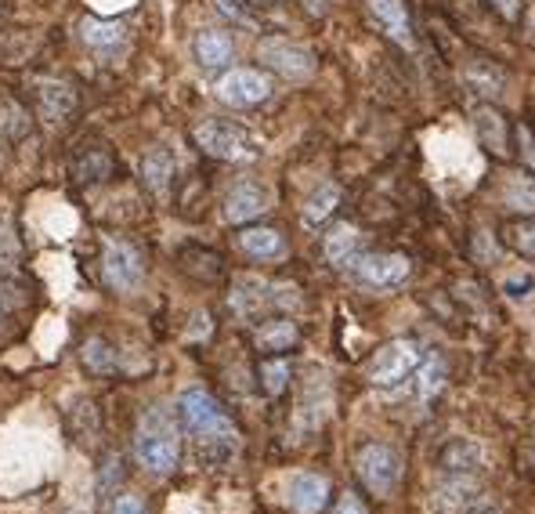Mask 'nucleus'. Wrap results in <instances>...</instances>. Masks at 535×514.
I'll list each match as a JSON object with an SVG mask.
<instances>
[{
	"mask_svg": "<svg viewBox=\"0 0 535 514\" xmlns=\"http://www.w3.org/2000/svg\"><path fill=\"white\" fill-rule=\"evenodd\" d=\"M134 457L152 475H174L181 464V431L167 406H149L134 431Z\"/></svg>",
	"mask_w": 535,
	"mask_h": 514,
	"instance_id": "obj_1",
	"label": "nucleus"
},
{
	"mask_svg": "<svg viewBox=\"0 0 535 514\" xmlns=\"http://www.w3.org/2000/svg\"><path fill=\"white\" fill-rule=\"evenodd\" d=\"M178 417L185 431L199 438V446L217 449V460H225L235 453V428L228 413L221 410V402L203 388H185L178 395Z\"/></svg>",
	"mask_w": 535,
	"mask_h": 514,
	"instance_id": "obj_2",
	"label": "nucleus"
},
{
	"mask_svg": "<svg viewBox=\"0 0 535 514\" xmlns=\"http://www.w3.org/2000/svg\"><path fill=\"white\" fill-rule=\"evenodd\" d=\"M423 355H427V348H423L420 341H409V337L387 341L384 348L369 359V381H373L376 388L398 391L402 384H409L416 377Z\"/></svg>",
	"mask_w": 535,
	"mask_h": 514,
	"instance_id": "obj_3",
	"label": "nucleus"
},
{
	"mask_svg": "<svg viewBox=\"0 0 535 514\" xmlns=\"http://www.w3.org/2000/svg\"><path fill=\"white\" fill-rule=\"evenodd\" d=\"M355 471L373 496H391L402 482V460L387 442H362L355 449Z\"/></svg>",
	"mask_w": 535,
	"mask_h": 514,
	"instance_id": "obj_4",
	"label": "nucleus"
},
{
	"mask_svg": "<svg viewBox=\"0 0 535 514\" xmlns=\"http://www.w3.org/2000/svg\"><path fill=\"white\" fill-rule=\"evenodd\" d=\"M196 142L207 156L228 163L257 160V153H261L257 142L250 138V131H243L239 124H228V120H203L196 127Z\"/></svg>",
	"mask_w": 535,
	"mask_h": 514,
	"instance_id": "obj_5",
	"label": "nucleus"
},
{
	"mask_svg": "<svg viewBox=\"0 0 535 514\" xmlns=\"http://www.w3.org/2000/svg\"><path fill=\"white\" fill-rule=\"evenodd\" d=\"M102 276L116 294H134L145 279V261H141L138 247H131L127 239H105Z\"/></svg>",
	"mask_w": 535,
	"mask_h": 514,
	"instance_id": "obj_6",
	"label": "nucleus"
},
{
	"mask_svg": "<svg viewBox=\"0 0 535 514\" xmlns=\"http://www.w3.org/2000/svg\"><path fill=\"white\" fill-rule=\"evenodd\" d=\"M257 58H261L264 66L279 73L286 80H308L315 73V55H311L304 44L297 40H286V37H264L257 44Z\"/></svg>",
	"mask_w": 535,
	"mask_h": 514,
	"instance_id": "obj_7",
	"label": "nucleus"
},
{
	"mask_svg": "<svg viewBox=\"0 0 535 514\" xmlns=\"http://www.w3.org/2000/svg\"><path fill=\"white\" fill-rule=\"evenodd\" d=\"M217 98L232 109H254V105L272 98V77L261 69H228L217 80Z\"/></svg>",
	"mask_w": 535,
	"mask_h": 514,
	"instance_id": "obj_8",
	"label": "nucleus"
},
{
	"mask_svg": "<svg viewBox=\"0 0 535 514\" xmlns=\"http://www.w3.org/2000/svg\"><path fill=\"white\" fill-rule=\"evenodd\" d=\"M351 272H355V279L366 286V290H391V286L409 279V257L373 250V254H358Z\"/></svg>",
	"mask_w": 535,
	"mask_h": 514,
	"instance_id": "obj_9",
	"label": "nucleus"
},
{
	"mask_svg": "<svg viewBox=\"0 0 535 514\" xmlns=\"http://www.w3.org/2000/svg\"><path fill=\"white\" fill-rule=\"evenodd\" d=\"M460 80L478 102H489V105L503 102V98H507V87H510L507 73H503L492 58H470V62H463Z\"/></svg>",
	"mask_w": 535,
	"mask_h": 514,
	"instance_id": "obj_10",
	"label": "nucleus"
},
{
	"mask_svg": "<svg viewBox=\"0 0 535 514\" xmlns=\"http://www.w3.org/2000/svg\"><path fill=\"white\" fill-rule=\"evenodd\" d=\"M481 500L478 475H442L431 493L434 514H467Z\"/></svg>",
	"mask_w": 535,
	"mask_h": 514,
	"instance_id": "obj_11",
	"label": "nucleus"
},
{
	"mask_svg": "<svg viewBox=\"0 0 535 514\" xmlns=\"http://www.w3.org/2000/svg\"><path fill=\"white\" fill-rule=\"evenodd\" d=\"M264 210H268V192L257 181L239 178L225 192V221H232V225H246V221L261 218Z\"/></svg>",
	"mask_w": 535,
	"mask_h": 514,
	"instance_id": "obj_12",
	"label": "nucleus"
},
{
	"mask_svg": "<svg viewBox=\"0 0 535 514\" xmlns=\"http://www.w3.org/2000/svg\"><path fill=\"white\" fill-rule=\"evenodd\" d=\"M485 464V449L478 438H449L438 449V471L442 475H478Z\"/></svg>",
	"mask_w": 535,
	"mask_h": 514,
	"instance_id": "obj_13",
	"label": "nucleus"
},
{
	"mask_svg": "<svg viewBox=\"0 0 535 514\" xmlns=\"http://www.w3.org/2000/svg\"><path fill=\"white\" fill-rule=\"evenodd\" d=\"M272 294H275V283H264V279H257V276H243V279H235L232 294H228V308H232L239 319H254L264 308H275Z\"/></svg>",
	"mask_w": 535,
	"mask_h": 514,
	"instance_id": "obj_14",
	"label": "nucleus"
},
{
	"mask_svg": "<svg viewBox=\"0 0 535 514\" xmlns=\"http://www.w3.org/2000/svg\"><path fill=\"white\" fill-rule=\"evenodd\" d=\"M366 8H369V19L384 29L395 44L413 48V26H409V11H405L402 0H366Z\"/></svg>",
	"mask_w": 535,
	"mask_h": 514,
	"instance_id": "obj_15",
	"label": "nucleus"
},
{
	"mask_svg": "<svg viewBox=\"0 0 535 514\" xmlns=\"http://www.w3.org/2000/svg\"><path fill=\"white\" fill-rule=\"evenodd\" d=\"M286 496H290V507L297 514H319L329 500V482L322 475L304 471V475H297L290 482V493Z\"/></svg>",
	"mask_w": 535,
	"mask_h": 514,
	"instance_id": "obj_16",
	"label": "nucleus"
},
{
	"mask_svg": "<svg viewBox=\"0 0 535 514\" xmlns=\"http://www.w3.org/2000/svg\"><path fill=\"white\" fill-rule=\"evenodd\" d=\"M80 40L98 55H116L127 44V26L109 19H84L80 22Z\"/></svg>",
	"mask_w": 535,
	"mask_h": 514,
	"instance_id": "obj_17",
	"label": "nucleus"
},
{
	"mask_svg": "<svg viewBox=\"0 0 535 514\" xmlns=\"http://www.w3.org/2000/svg\"><path fill=\"white\" fill-rule=\"evenodd\" d=\"M192 51H196V62L203 69H221L232 62L235 44L225 29H199L196 40H192Z\"/></svg>",
	"mask_w": 535,
	"mask_h": 514,
	"instance_id": "obj_18",
	"label": "nucleus"
},
{
	"mask_svg": "<svg viewBox=\"0 0 535 514\" xmlns=\"http://www.w3.org/2000/svg\"><path fill=\"white\" fill-rule=\"evenodd\" d=\"M322 254H326L329 268L348 272V268L358 261V229H355V225H333V229L326 232Z\"/></svg>",
	"mask_w": 535,
	"mask_h": 514,
	"instance_id": "obj_19",
	"label": "nucleus"
},
{
	"mask_svg": "<svg viewBox=\"0 0 535 514\" xmlns=\"http://www.w3.org/2000/svg\"><path fill=\"white\" fill-rule=\"evenodd\" d=\"M141 181L152 196H167L170 181H174V156L163 149V145H152L141 156Z\"/></svg>",
	"mask_w": 535,
	"mask_h": 514,
	"instance_id": "obj_20",
	"label": "nucleus"
},
{
	"mask_svg": "<svg viewBox=\"0 0 535 514\" xmlns=\"http://www.w3.org/2000/svg\"><path fill=\"white\" fill-rule=\"evenodd\" d=\"M445 384H449V362L442 352H427L413 377V395L420 402H431L434 395H442Z\"/></svg>",
	"mask_w": 535,
	"mask_h": 514,
	"instance_id": "obj_21",
	"label": "nucleus"
},
{
	"mask_svg": "<svg viewBox=\"0 0 535 514\" xmlns=\"http://www.w3.org/2000/svg\"><path fill=\"white\" fill-rule=\"evenodd\" d=\"M340 207V185H333V181H326V185H319V189L311 192L308 200H304L301 207V225L304 229H322L333 214H337Z\"/></svg>",
	"mask_w": 535,
	"mask_h": 514,
	"instance_id": "obj_22",
	"label": "nucleus"
},
{
	"mask_svg": "<svg viewBox=\"0 0 535 514\" xmlns=\"http://www.w3.org/2000/svg\"><path fill=\"white\" fill-rule=\"evenodd\" d=\"M474 131H478V142L489 149V153L503 156L507 153V120L496 113V105H478L474 109Z\"/></svg>",
	"mask_w": 535,
	"mask_h": 514,
	"instance_id": "obj_23",
	"label": "nucleus"
},
{
	"mask_svg": "<svg viewBox=\"0 0 535 514\" xmlns=\"http://www.w3.org/2000/svg\"><path fill=\"white\" fill-rule=\"evenodd\" d=\"M37 105H40V116H44L47 124H58V120H66L73 113L76 95L69 84H58V80H44L37 87Z\"/></svg>",
	"mask_w": 535,
	"mask_h": 514,
	"instance_id": "obj_24",
	"label": "nucleus"
},
{
	"mask_svg": "<svg viewBox=\"0 0 535 514\" xmlns=\"http://www.w3.org/2000/svg\"><path fill=\"white\" fill-rule=\"evenodd\" d=\"M239 250L254 261H275V257L286 254V239L279 229H246L239 236Z\"/></svg>",
	"mask_w": 535,
	"mask_h": 514,
	"instance_id": "obj_25",
	"label": "nucleus"
},
{
	"mask_svg": "<svg viewBox=\"0 0 535 514\" xmlns=\"http://www.w3.org/2000/svg\"><path fill=\"white\" fill-rule=\"evenodd\" d=\"M113 174V156L105 153V145H84V153L73 160V178L80 185H94V181H105Z\"/></svg>",
	"mask_w": 535,
	"mask_h": 514,
	"instance_id": "obj_26",
	"label": "nucleus"
},
{
	"mask_svg": "<svg viewBox=\"0 0 535 514\" xmlns=\"http://www.w3.org/2000/svg\"><path fill=\"white\" fill-rule=\"evenodd\" d=\"M254 341L261 352H290L293 344L301 341V334H297V323H290V319H268V323L257 326Z\"/></svg>",
	"mask_w": 535,
	"mask_h": 514,
	"instance_id": "obj_27",
	"label": "nucleus"
},
{
	"mask_svg": "<svg viewBox=\"0 0 535 514\" xmlns=\"http://www.w3.org/2000/svg\"><path fill=\"white\" fill-rule=\"evenodd\" d=\"M503 203L517 214H535V178H525V174H514L503 185Z\"/></svg>",
	"mask_w": 535,
	"mask_h": 514,
	"instance_id": "obj_28",
	"label": "nucleus"
},
{
	"mask_svg": "<svg viewBox=\"0 0 535 514\" xmlns=\"http://www.w3.org/2000/svg\"><path fill=\"white\" fill-rule=\"evenodd\" d=\"M80 355H84V366L91 373H116V352L105 337H87Z\"/></svg>",
	"mask_w": 535,
	"mask_h": 514,
	"instance_id": "obj_29",
	"label": "nucleus"
},
{
	"mask_svg": "<svg viewBox=\"0 0 535 514\" xmlns=\"http://www.w3.org/2000/svg\"><path fill=\"white\" fill-rule=\"evenodd\" d=\"M261 384L268 395H282L290 384V362L286 359H264L261 362Z\"/></svg>",
	"mask_w": 535,
	"mask_h": 514,
	"instance_id": "obj_30",
	"label": "nucleus"
},
{
	"mask_svg": "<svg viewBox=\"0 0 535 514\" xmlns=\"http://www.w3.org/2000/svg\"><path fill=\"white\" fill-rule=\"evenodd\" d=\"M507 236H510V243H514L517 254L535 261V225H514Z\"/></svg>",
	"mask_w": 535,
	"mask_h": 514,
	"instance_id": "obj_31",
	"label": "nucleus"
},
{
	"mask_svg": "<svg viewBox=\"0 0 535 514\" xmlns=\"http://www.w3.org/2000/svg\"><path fill=\"white\" fill-rule=\"evenodd\" d=\"M15 261H19V243L8 225H0V268H15Z\"/></svg>",
	"mask_w": 535,
	"mask_h": 514,
	"instance_id": "obj_32",
	"label": "nucleus"
},
{
	"mask_svg": "<svg viewBox=\"0 0 535 514\" xmlns=\"http://www.w3.org/2000/svg\"><path fill=\"white\" fill-rule=\"evenodd\" d=\"M333 514H369L366 500L355 493V489H348V493L337 496V504H333Z\"/></svg>",
	"mask_w": 535,
	"mask_h": 514,
	"instance_id": "obj_33",
	"label": "nucleus"
},
{
	"mask_svg": "<svg viewBox=\"0 0 535 514\" xmlns=\"http://www.w3.org/2000/svg\"><path fill=\"white\" fill-rule=\"evenodd\" d=\"M503 290H507L514 301H521V297H528L535 290V279L532 276H507L503 279Z\"/></svg>",
	"mask_w": 535,
	"mask_h": 514,
	"instance_id": "obj_34",
	"label": "nucleus"
},
{
	"mask_svg": "<svg viewBox=\"0 0 535 514\" xmlns=\"http://www.w3.org/2000/svg\"><path fill=\"white\" fill-rule=\"evenodd\" d=\"M217 11H221V15H228V19L232 22H243V26H250V11L243 8V0H217Z\"/></svg>",
	"mask_w": 535,
	"mask_h": 514,
	"instance_id": "obj_35",
	"label": "nucleus"
},
{
	"mask_svg": "<svg viewBox=\"0 0 535 514\" xmlns=\"http://www.w3.org/2000/svg\"><path fill=\"white\" fill-rule=\"evenodd\" d=\"M109 514H145V504H141L138 496L123 493V496H116V504L109 507Z\"/></svg>",
	"mask_w": 535,
	"mask_h": 514,
	"instance_id": "obj_36",
	"label": "nucleus"
},
{
	"mask_svg": "<svg viewBox=\"0 0 535 514\" xmlns=\"http://www.w3.org/2000/svg\"><path fill=\"white\" fill-rule=\"evenodd\" d=\"M120 478H123L120 457H109V460H105V471H102V489H109L113 482H120Z\"/></svg>",
	"mask_w": 535,
	"mask_h": 514,
	"instance_id": "obj_37",
	"label": "nucleus"
},
{
	"mask_svg": "<svg viewBox=\"0 0 535 514\" xmlns=\"http://www.w3.org/2000/svg\"><path fill=\"white\" fill-rule=\"evenodd\" d=\"M499 15H507V19H517L521 15V0H496Z\"/></svg>",
	"mask_w": 535,
	"mask_h": 514,
	"instance_id": "obj_38",
	"label": "nucleus"
},
{
	"mask_svg": "<svg viewBox=\"0 0 535 514\" xmlns=\"http://www.w3.org/2000/svg\"><path fill=\"white\" fill-rule=\"evenodd\" d=\"M467 514H503V511H499V504H492V500H478Z\"/></svg>",
	"mask_w": 535,
	"mask_h": 514,
	"instance_id": "obj_39",
	"label": "nucleus"
},
{
	"mask_svg": "<svg viewBox=\"0 0 535 514\" xmlns=\"http://www.w3.org/2000/svg\"><path fill=\"white\" fill-rule=\"evenodd\" d=\"M246 4H254V8H268V4H279V0H246Z\"/></svg>",
	"mask_w": 535,
	"mask_h": 514,
	"instance_id": "obj_40",
	"label": "nucleus"
},
{
	"mask_svg": "<svg viewBox=\"0 0 535 514\" xmlns=\"http://www.w3.org/2000/svg\"><path fill=\"white\" fill-rule=\"evenodd\" d=\"M532 457H535V431H532Z\"/></svg>",
	"mask_w": 535,
	"mask_h": 514,
	"instance_id": "obj_41",
	"label": "nucleus"
}]
</instances>
